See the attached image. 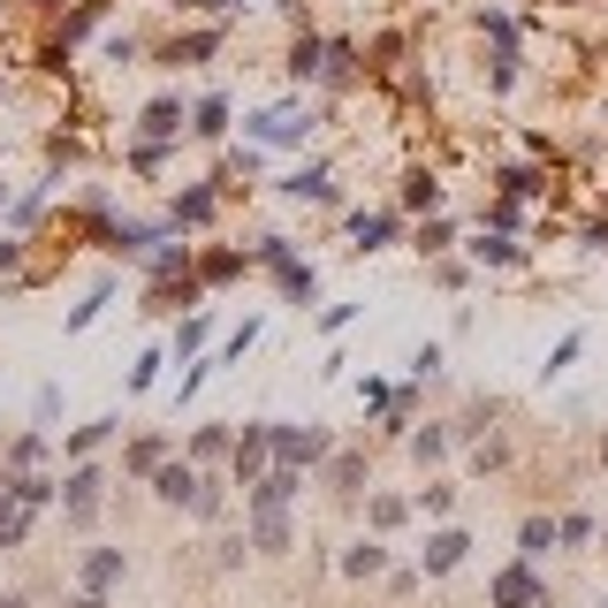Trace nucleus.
<instances>
[{
    "mask_svg": "<svg viewBox=\"0 0 608 608\" xmlns=\"http://www.w3.org/2000/svg\"><path fill=\"white\" fill-rule=\"evenodd\" d=\"M252 259H259L266 274L282 282V297L297 304V312H304L312 297H320V274H312V266H304L297 252H290V236H259V244H252Z\"/></svg>",
    "mask_w": 608,
    "mask_h": 608,
    "instance_id": "1",
    "label": "nucleus"
},
{
    "mask_svg": "<svg viewBox=\"0 0 608 608\" xmlns=\"http://www.w3.org/2000/svg\"><path fill=\"white\" fill-rule=\"evenodd\" d=\"M266 449H274V464H327V426H290V419H266Z\"/></svg>",
    "mask_w": 608,
    "mask_h": 608,
    "instance_id": "2",
    "label": "nucleus"
},
{
    "mask_svg": "<svg viewBox=\"0 0 608 608\" xmlns=\"http://www.w3.org/2000/svg\"><path fill=\"white\" fill-rule=\"evenodd\" d=\"M312 130H320V115H304L297 99H282V107H259V115L244 122V137H252V145H304Z\"/></svg>",
    "mask_w": 608,
    "mask_h": 608,
    "instance_id": "3",
    "label": "nucleus"
},
{
    "mask_svg": "<svg viewBox=\"0 0 608 608\" xmlns=\"http://www.w3.org/2000/svg\"><path fill=\"white\" fill-rule=\"evenodd\" d=\"M540 601H548V578H540L532 556L502 563V570H494V586H487V608H540Z\"/></svg>",
    "mask_w": 608,
    "mask_h": 608,
    "instance_id": "4",
    "label": "nucleus"
},
{
    "mask_svg": "<svg viewBox=\"0 0 608 608\" xmlns=\"http://www.w3.org/2000/svg\"><path fill=\"white\" fill-rule=\"evenodd\" d=\"M266 464H274V449H266V419L236 426V449H228V479H236V487H259Z\"/></svg>",
    "mask_w": 608,
    "mask_h": 608,
    "instance_id": "5",
    "label": "nucleus"
},
{
    "mask_svg": "<svg viewBox=\"0 0 608 608\" xmlns=\"http://www.w3.org/2000/svg\"><path fill=\"white\" fill-rule=\"evenodd\" d=\"M472 556V532H457V524H434L426 532V548H419V578H449V570Z\"/></svg>",
    "mask_w": 608,
    "mask_h": 608,
    "instance_id": "6",
    "label": "nucleus"
},
{
    "mask_svg": "<svg viewBox=\"0 0 608 608\" xmlns=\"http://www.w3.org/2000/svg\"><path fill=\"white\" fill-rule=\"evenodd\" d=\"M304 494V464H266L259 487H244V510H290Z\"/></svg>",
    "mask_w": 608,
    "mask_h": 608,
    "instance_id": "7",
    "label": "nucleus"
},
{
    "mask_svg": "<svg viewBox=\"0 0 608 608\" xmlns=\"http://www.w3.org/2000/svg\"><path fill=\"white\" fill-rule=\"evenodd\" d=\"M99 487H107V472L77 457V472L61 479V510H69V524H91V518H99Z\"/></svg>",
    "mask_w": 608,
    "mask_h": 608,
    "instance_id": "8",
    "label": "nucleus"
},
{
    "mask_svg": "<svg viewBox=\"0 0 608 608\" xmlns=\"http://www.w3.org/2000/svg\"><path fill=\"white\" fill-rule=\"evenodd\" d=\"M274 190H282V198H297V206H343V190H335L327 160H304V168H297V175H282Z\"/></svg>",
    "mask_w": 608,
    "mask_h": 608,
    "instance_id": "9",
    "label": "nucleus"
},
{
    "mask_svg": "<svg viewBox=\"0 0 608 608\" xmlns=\"http://www.w3.org/2000/svg\"><path fill=\"white\" fill-rule=\"evenodd\" d=\"M320 479H327V494H335V502H357V494H365V449H327Z\"/></svg>",
    "mask_w": 608,
    "mask_h": 608,
    "instance_id": "10",
    "label": "nucleus"
},
{
    "mask_svg": "<svg viewBox=\"0 0 608 608\" xmlns=\"http://www.w3.org/2000/svg\"><path fill=\"white\" fill-rule=\"evenodd\" d=\"M214 214H220V190H214V183H183V190H175V206H168V228H206Z\"/></svg>",
    "mask_w": 608,
    "mask_h": 608,
    "instance_id": "11",
    "label": "nucleus"
},
{
    "mask_svg": "<svg viewBox=\"0 0 608 608\" xmlns=\"http://www.w3.org/2000/svg\"><path fill=\"white\" fill-rule=\"evenodd\" d=\"M160 236H168V220H107V252L115 259H145Z\"/></svg>",
    "mask_w": 608,
    "mask_h": 608,
    "instance_id": "12",
    "label": "nucleus"
},
{
    "mask_svg": "<svg viewBox=\"0 0 608 608\" xmlns=\"http://www.w3.org/2000/svg\"><path fill=\"white\" fill-rule=\"evenodd\" d=\"M198 464H190V457H168V464H160V472L145 479V487H153V494H160V502H175V510H190V494H198Z\"/></svg>",
    "mask_w": 608,
    "mask_h": 608,
    "instance_id": "13",
    "label": "nucleus"
},
{
    "mask_svg": "<svg viewBox=\"0 0 608 608\" xmlns=\"http://www.w3.org/2000/svg\"><path fill=\"white\" fill-rule=\"evenodd\" d=\"M220 39H228L220 23H206V31H183V39L160 46V61H168V69H198V61H214V53H220Z\"/></svg>",
    "mask_w": 608,
    "mask_h": 608,
    "instance_id": "14",
    "label": "nucleus"
},
{
    "mask_svg": "<svg viewBox=\"0 0 608 608\" xmlns=\"http://www.w3.org/2000/svg\"><path fill=\"white\" fill-rule=\"evenodd\" d=\"M244 524H252V548H266V556H290V548H297L290 510H244Z\"/></svg>",
    "mask_w": 608,
    "mask_h": 608,
    "instance_id": "15",
    "label": "nucleus"
},
{
    "mask_svg": "<svg viewBox=\"0 0 608 608\" xmlns=\"http://www.w3.org/2000/svg\"><path fill=\"white\" fill-rule=\"evenodd\" d=\"M395 228H403V214H395V206L350 214V244H357V252H389V244H395Z\"/></svg>",
    "mask_w": 608,
    "mask_h": 608,
    "instance_id": "16",
    "label": "nucleus"
},
{
    "mask_svg": "<svg viewBox=\"0 0 608 608\" xmlns=\"http://www.w3.org/2000/svg\"><path fill=\"white\" fill-rule=\"evenodd\" d=\"M183 130H190L183 99H153V107L137 115V137H145V145H168V137H183Z\"/></svg>",
    "mask_w": 608,
    "mask_h": 608,
    "instance_id": "17",
    "label": "nucleus"
},
{
    "mask_svg": "<svg viewBox=\"0 0 608 608\" xmlns=\"http://www.w3.org/2000/svg\"><path fill=\"white\" fill-rule=\"evenodd\" d=\"M190 137H198V145H220V137H228V91H206V99L190 107Z\"/></svg>",
    "mask_w": 608,
    "mask_h": 608,
    "instance_id": "18",
    "label": "nucleus"
},
{
    "mask_svg": "<svg viewBox=\"0 0 608 608\" xmlns=\"http://www.w3.org/2000/svg\"><path fill=\"white\" fill-rule=\"evenodd\" d=\"M244 266H259V259H252V252H228V244H220V252H206V259L190 266V274H198V290H220V282H236Z\"/></svg>",
    "mask_w": 608,
    "mask_h": 608,
    "instance_id": "19",
    "label": "nucleus"
},
{
    "mask_svg": "<svg viewBox=\"0 0 608 608\" xmlns=\"http://www.w3.org/2000/svg\"><path fill=\"white\" fill-rule=\"evenodd\" d=\"M122 578H130V556H122V548H91L85 556V586L91 594H107V586H122Z\"/></svg>",
    "mask_w": 608,
    "mask_h": 608,
    "instance_id": "20",
    "label": "nucleus"
},
{
    "mask_svg": "<svg viewBox=\"0 0 608 608\" xmlns=\"http://www.w3.org/2000/svg\"><path fill=\"white\" fill-rule=\"evenodd\" d=\"M190 266H198V252H190V244H168V236L145 252V274H153V282H175V274H190Z\"/></svg>",
    "mask_w": 608,
    "mask_h": 608,
    "instance_id": "21",
    "label": "nucleus"
},
{
    "mask_svg": "<svg viewBox=\"0 0 608 608\" xmlns=\"http://www.w3.org/2000/svg\"><path fill=\"white\" fill-rule=\"evenodd\" d=\"M320 85H327V91H350V85H357V46H350V39H327V61H320Z\"/></svg>",
    "mask_w": 608,
    "mask_h": 608,
    "instance_id": "22",
    "label": "nucleus"
},
{
    "mask_svg": "<svg viewBox=\"0 0 608 608\" xmlns=\"http://www.w3.org/2000/svg\"><path fill=\"white\" fill-rule=\"evenodd\" d=\"M472 266H524V244L510 236V228H487L472 244Z\"/></svg>",
    "mask_w": 608,
    "mask_h": 608,
    "instance_id": "23",
    "label": "nucleus"
},
{
    "mask_svg": "<svg viewBox=\"0 0 608 608\" xmlns=\"http://www.w3.org/2000/svg\"><path fill=\"white\" fill-rule=\"evenodd\" d=\"M343 578H389V548H381V540H350L343 548Z\"/></svg>",
    "mask_w": 608,
    "mask_h": 608,
    "instance_id": "24",
    "label": "nucleus"
},
{
    "mask_svg": "<svg viewBox=\"0 0 608 608\" xmlns=\"http://www.w3.org/2000/svg\"><path fill=\"white\" fill-rule=\"evenodd\" d=\"M395 206H403V214H441V183L426 168H411L403 175V198H395Z\"/></svg>",
    "mask_w": 608,
    "mask_h": 608,
    "instance_id": "25",
    "label": "nucleus"
},
{
    "mask_svg": "<svg viewBox=\"0 0 608 608\" xmlns=\"http://www.w3.org/2000/svg\"><path fill=\"white\" fill-rule=\"evenodd\" d=\"M494 419H502V403H494V395H472L464 419H457V441H487V434H494Z\"/></svg>",
    "mask_w": 608,
    "mask_h": 608,
    "instance_id": "26",
    "label": "nucleus"
},
{
    "mask_svg": "<svg viewBox=\"0 0 608 608\" xmlns=\"http://www.w3.org/2000/svg\"><path fill=\"white\" fill-rule=\"evenodd\" d=\"M320 61H327V39L297 31V46H290V77H297V85H320Z\"/></svg>",
    "mask_w": 608,
    "mask_h": 608,
    "instance_id": "27",
    "label": "nucleus"
},
{
    "mask_svg": "<svg viewBox=\"0 0 608 608\" xmlns=\"http://www.w3.org/2000/svg\"><path fill=\"white\" fill-rule=\"evenodd\" d=\"M0 479L16 487V502H23V510H46V502L61 494V479H46V472H0Z\"/></svg>",
    "mask_w": 608,
    "mask_h": 608,
    "instance_id": "28",
    "label": "nucleus"
},
{
    "mask_svg": "<svg viewBox=\"0 0 608 608\" xmlns=\"http://www.w3.org/2000/svg\"><path fill=\"white\" fill-rule=\"evenodd\" d=\"M228 487H236V479H198V494H190V518L220 524V518H228Z\"/></svg>",
    "mask_w": 608,
    "mask_h": 608,
    "instance_id": "29",
    "label": "nucleus"
},
{
    "mask_svg": "<svg viewBox=\"0 0 608 608\" xmlns=\"http://www.w3.org/2000/svg\"><path fill=\"white\" fill-rule=\"evenodd\" d=\"M0 464H8V472H39V464H46V426H39V434H16L8 449H0Z\"/></svg>",
    "mask_w": 608,
    "mask_h": 608,
    "instance_id": "30",
    "label": "nucleus"
},
{
    "mask_svg": "<svg viewBox=\"0 0 608 608\" xmlns=\"http://www.w3.org/2000/svg\"><path fill=\"white\" fill-rule=\"evenodd\" d=\"M160 464H168V434H137L130 441V479H153Z\"/></svg>",
    "mask_w": 608,
    "mask_h": 608,
    "instance_id": "31",
    "label": "nucleus"
},
{
    "mask_svg": "<svg viewBox=\"0 0 608 608\" xmlns=\"http://www.w3.org/2000/svg\"><path fill=\"white\" fill-rule=\"evenodd\" d=\"M548 548H563V540H556V518H524L518 524V556H532V563H540Z\"/></svg>",
    "mask_w": 608,
    "mask_h": 608,
    "instance_id": "32",
    "label": "nucleus"
},
{
    "mask_svg": "<svg viewBox=\"0 0 608 608\" xmlns=\"http://www.w3.org/2000/svg\"><path fill=\"white\" fill-rule=\"evenodd\" d=\"M556 540H563L570 556H586V548H594V540H601V524L586 518V510H570V518H556Z\"/></svg>",
    "mask_w": 608,
    "mask_h": 608,
    "instance_id": "33",
    "label": "nucleus"
},
{
    "mask_svg": "<svg viewBox=\"0 0 608 608\" xmlns=\"http://www.w3.org/2000/svg\"><path fill=\"white\" fill-rule=\"evenodd\" d=\"M252 175H259V145H236V153L220 160L214 183H228V190H236V183H252Z\"/></svg>",
    "mask_w": 608,
    "mask_h": 608,
    "instance_id": "34",
    "label": "nucleus"
},
{
    "mask_svg": "<svg viewBox=\"0 0 608 608\" xmlns=\"http://www.w3.org/2000/svg\"><path fill=\"white\" fill-rule=\"evenodd\" d=\"M99 304H115V282H99V290H91L85 304H69V320H61V327H69V335H85L91 320H99Z\"/></svg>",
    "mask_w": 608,
    "mask_h": 608,
    "instance_id": "35",
    "label": "nucleus"
},
{
    "mask_svg": "<svg viewBox=\"0 0 608 608\" xmlns=\"http://www.w3.org/2000/svg\"><path fill=\"white\" fill-rule=\"evenodd\" d=\"M365 518H373V532H395V524L411 518V502H403V494H373V502H365Z\"/></svg>",
    "mask_w": 608,
    "mask_h": 608,
    "instance_id": "36",
    "label": "nucleus"
},
{
    "mask_svg": "<svg viewBox=\"0 0 608 608\" xmlns=\"http://www.w3.org/2000/svg\"><path fill=\"white\" fill-rule=\"evenodd\" d=\"M206 335H214V312H206V304H198V312H190V320H183V327H175V357H190V350L206 343Z\"/></svg>",
    "mask_w": 608,
    "mask_h": 608,
    "instance_id": "37",
    "label": "nucleus"
},
{
    "mask_svg": "<svg viewBox=\"0 0 608 608\" xmlns=\"http://www.w3.org/2000/svg\"><path fill=\"white\" fill-rule=\"evenodd\" d=\"M228 449H236V434H228V426H206V434L190 441V464H214V457H228Z\"/></svg>",
    "mask_w": 608,
    "mask_h": 608,
    "instance_id": "38",
    "label": "nucleus"
},
{
    "mask_svg": "<svg viewBox=\"0 0 608 608\" xmlns=\"http://www.w3.org/2000/svg\"><path fill=\"white\" fill-rule=\"evenodd\" d=\"M115 426H122V419H91V426H77V434H69V457H91L99 441H115Z\"/></svg>",
    "mask_w": 608,
    "mask_h": 608,
    "instance_id": "39",
    "label": "nucleus"
},
{
    "mask_svg": "<svg viewBox=\"0 0 608 608\" xmlns=\"http://www.w3.org/2000/svg\"><path fill=\"white\" fill-rule=\"evenodd\" d=\"M449 441H457V434H441V426H419V434H411V457H419V464H441V457H449Z\"/></svg>",
    "mask_w": 608,
    "mask_h": 608,
    "instance_id": "40",
    "label": "nucleus"
},
{
    "mask_svg": "<svg viewBox=\"0 0 608 608\" xmlns=\"http://www.w3.org/2000/svg\"><path fill=\"white\" fill-rule=\"evenodd\" d=\"M449 236H457V228H449L441 214H426V220H419V252H426V259H441V252H449Z\"/></svg>",
    "mask_w": 608,
    "mask_h": 608,
    "instance_id": "41",
    "label": "nucleus"
},
{
    "mask_svg": "<svg viewBox=\"0 0 608 608\" xmlns=\"http://www.w3.org/2000/svg\"><path fill=\"white\" fill-rule=\"evenodd\" d=\"M46 198H53V175H46V183H31V190L16 198V228H31V220H39V206H46Z\"/></svg>",
    "mask_w": 608,
    "mask_h": 608,
    "instance_id": "42",
    "label": "nucleus"
},
{
    "mask_svg": "<svg viewBox=\"0 0 608 608\" xmlns=\"http://www.w3.org/2000/svg\"><path fill=\"white\" fill-rule=\"evenodd\" d=\"M441 365H449V357H441V343H419V350H411V381H441Z\"/></svg>",
    "mask_w": 608,
    "mask_h": 608,
    "instance_id": "43",
    "label": "nucleus"
},
{
    "mask_svg": "<svg viewBox=\"0 0 608 608\" xmlns=\"http://www.w3.org/2000/svg\"><path fill=\"white\" fill-rule=\"evenodd\" d=\"M578 350H586V335H563V343L548 350V365H540V373H548V381H556V373H570V365H578Z\"/></svg>",
    "mask_w": 608,
    "mask_h": 608,
    "instance_id": "44",
    "label": "nucleus"
},
{
    "mask_svg": "<svg viewBox=\"0 0 608 608\" xmlns=\"http://www.w3.org/2000/svg\"><path fill=\"white\" fill-rule=\"evenodd\" d=\"M160 365H168V357H160V350H145V357L130 365V395H145V389H153V381H160Z\"/></svg>",
    "mask_w": 608,
    "mask_h": 608,
    "instance_id": "45",
    "label": "nucleus"
},
{
    "mask_svg": "<svg viewBox=\"0 0 608 608\" xmlns=\"http://www.w3.org/2000/svg\"><path fill=\"white\" fill-rule=\"evenodd\" d=\"M419 510H426V518H449V510H457V487H419Z\"/></svg>",
    "mask_w": 608,
    "mask_h": 608,
    "instance_id": "46",
    "label": "nucleus"
},
{
    "mask_svg": "<svg viewBox=\"0 0 608 608\" xmlns=\"http://www.w3.org/2000/svg\"><path fill=\"white\" fill-rule=\"evenodd\" d=\"M244 548H252V540H244V532H228V540H214V563L220 570H244Z\"/></svg>",
    "mask_w": 608,
    "mask_h": 608,
    "instance_id": "47",
    "label": "nucleus"
},
{
    "mask_svg": "<svg viewBox=\"0 0 608 608\" xmlns=\"http://www.w3.org/2000/svg\"><path fill=\"white\" fill-rule=\"evenodd\" d=\"M434 282H441V290H464V282H472V266H464V259H449V252H441V259H434Z\"/></svg>",
    "mask_w": 608,
    "mask_h": 608,
    "instance_id": "48",
    "label": "nucleus"
},
{
    "mask_svg": "<svg viewBox=\"0 0 608 608\" xmlns=\"http://www.w3.org/2000/svg\"><path fill=\"white\" fill-rule=\"evenodd\" d=\"M31 419H39V426H53V419H61V389H53V381L31 395Z\"/></svg>",
    "mask_w": 608,
    "mask_h": 608,
    "instance_id": "49",
    "label": "nucleus"
},
{
    "mask_svg": "<svg viewBox=\"0 0 608 608\" xmlns=\"http://www.w3.org/2000/svg\"><path fill=\"white\" fill-rule=\"evenodd\" d=\"M472 464H479V472H502V464H510V449H502V441L487 434V441H479V449H472Z\"/></svg>",
    "mask_w": 608,
    "mask_h": 608,
    "instance_id": "50",
    "label": "nucleus"
},
{
    "mask_svg": "<svg viewBox=\"0 0 608 608\" xmlns=\"http://www.w3.org/2000/svg\"><path fill=\"white\" fill-rule=\"evenodd\" d=\"M357 395H365V411H389V403H395V389H389V381H373V373L357 381Z\"/></svg>",
    "mask_w": 608,
    "mask_h": 608,
    "instance_id": "51",
    "label": "nucleus"
},
{
    "mask_svg": "<svg viewBox=\"0 0 608 608\" xmlns=\"http://www.w3.org/2000/svg\"><path fill=\"white\" fill-rule=\"evenodd\" d=\"M350 320H357V304H327V312H320V327H327V335H343Z\"/></svg>",
    "mask_w": 608,
    "mask_h": 608,
    "instance_id": "52",
    "label": "nucleus"
},
{
    "mask_svg": "<svg viewBox=\"0 0 608 608\" xmlns=\"http://www.w3.org/2000/svg\"><path fill=\"white\" fill-rule=\"evenodd\" d=\"M107 61H122V69L137 61V39H130V31H115V39H107Z\"/></svg>",
    "mask_w": 608,
    "mask_h": 608,
    "instance_id": "53",
    "label": "nucleus"
},
{
    "mask_svg": "<svg viewBox=\"0 0 608 608\" xmlns=\"http://www.w3.org/2000/svg\"><path fill=\"white\" fill-rule=\"evenodd\" d=\"M23 266V236H0V274H16Z\"/></svg>",
    "mask_w": 608,
    "mask_h": 608,
    "instance_id": "54",
    "label": "nucleus"
},
{
    "mask_svg": "<svg viewBox=\"0 0 608 608\" xmlns=\"http://www.w3.org/2000/svg\"><path fill=\"white\" fill-rule=\"evenodd\" d=\"M69 608H107V594H91V586H77V594H69Z\"/></svg>",
    "mask_w": 608,
    "mask_h": 608,
    "instance_id": "55",
    "label": "nucleus"
},
{
    "mask_svg": "<svg viewBox=\"0 0 608 608\" xmlns=\"http://www.w3.org/2000/svg\"><path fill=\"white\" fill-rule=\"evenodd\" d=\"M586 244H594V252H608V220H594V228H586Z\"/></svg>",
    "mask_w": 608,
    "mask_h": 608,
    "instance_id": "56",
    "label": "nucleus"
},
{
    "mask_svg": "<svg viewBox=\"0 0 608 608\" xmlns=\"http://www.w3.org/2000/svg\"><path fill=\"white\" fill-rule=\"evenodd\" d=\"M175 8H228V0H175Z\"/></svg>",
    "mask_w": 608,
    "mask_h": 608,
    "instance_id": "57",
    "label": "nucleus"
},
{
    "mask_svg": "<svg viewBox=\"0 0 608 608\" xmlns=\"http://www.w3.org/2000/svg\"><path fill=\"white\" fill-rule=\"evenodd\" d=\"M0 608H31V601H23V594H0Z\"/></svg>",
    "mask_w": 608,
    "mask_h": 608,
    "instance_id": "58",
    "label": "nucleus"
},
{
    "mask_svg": "<svg viewBox=\"0 0 608 608\" xmlns=\"http://www.w3.org/2000/svg\"><path fill=\"white\" fill-rule=\"evenodd\" d=\"M601 464H608V434H601Z\"/></svg>",
    "mask_w": 608,
    "mask_h": 608,
    "instance_id": "59",
    "label": "nucleus"
},
{
    "mask_svg": "<svg viewBox=\"0 0 608 608\" xmlns=\"http://www.w3.org/2000/svg\"><path fill=\"white\" fill-rule=\"evenodd\" d=\"M601 548H608V524H601Z\"/></svg>",
    "mask_w": 608,
    "mask_h": 608,
    "instance_id": "60",
    "label": "nucleus"
},
{
    "mask_svg": "<svg viewBox=\"0 0 608 608\" xmlns=\"http://www.w3.org/2000/svg\"><path fill=\"white\" fill-rule=\"evenodd\" d=\"M594 608H608V594H601V601H594Z\"/></svg>",
    "mask_w": 608,
    "mask_h": 608,
    "instance_id": "61",
    "label": "nucleus"
},
{
    "mask_svg": "<svg viewBox=\"0 0 608 608\" xmlns=\"http://www.w3.org/2000/svg\"><path fill=\"white\" fill-rule=\"evenodd\" d=\"M0 16H8V0H0Z\"/></svg>",
    "mask_w": 608,
    "mask_h": 608,
    "instance_id": "62",
    "label": "nucleus"
},
{
    "mask_svg": "<svg viewBox=\"0 0 608 608\" xmlns=\"http://www.w3.org/2000/svg\"><path fill=\"white\" fill-rule=\"evenodd\" d=\"M39 8H53V0H39Z\"/></svg>",
    "mask_w": 608,
    "mask_h": 608,
    "instance_id": "63",
    "label": "nucleus"
},
{
    "mask_svg": "<svg viewBox=\"0 0 608 608\" xmlns=\"http://www.w3.org/2000/svg\"><path fill=\"white\" fill-rule=\"evenodd\" d=\"M556 8H570V0H556Z\"/></svg>",
    "mask_w": 608,
    "mask_h": 608,
    "instance_id": "64",
    "label": "nucleus"
}]
</instances>
